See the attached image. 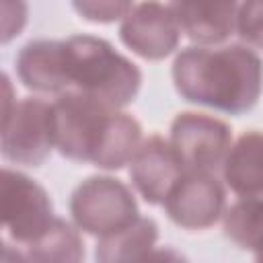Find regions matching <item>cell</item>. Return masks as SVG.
Wrapping results in <instances>:
<instances>
[{
  "mask_svg": "<svg viewBox=\"0 0 263 263\" xmlns=\"http://www.w3.org/2000/svg\"><path fill=\"white\" fill-rule=\"evenodd\" d=\"M51 129L64 158L90 162L103 171L129 164L142 144V125L136 117L78 90H66L51 103Z\"/></svg>",
  "mask_w": 263,
  "mask_h": 263,
  "instance_id": "1",
  "label": "cell"
},
{
  "mask_svg": "<svg viewBox=\"0 0 263 263\" xmlns=\"http://www.w3.org/2000/svg\"><path fill=\"white\" fill-rule=\"evenodd\" d=\"M175 90L193 105L228 115L251 111L263 90V60L247 45H191L173 62Z\"/></svg>",
  "mask_w": 263,
  "mask_h": 263,
  "instance_id": "2",
  "label": "cell"
},
{
  "mask_svg": "<svg viewBox=\"0 0 263 263\" xmlns=\"http://www.w3.org/2000/svg\"><path fill=\"white\" fill-rule=\"evenodd\" d=\"M68 90H78L115 109L127 107L140 92V68L95 35H72L64 39Z\"/></svg>",
  "mask_w": 263,
  "mask_h": 263,
  "instance_id": "3",
  "label": "cell"
},
{
  "mask_svg": "<svg viewBox=\"0 0 263 263\" xmlns=\"http://www.w3.org/2000/svg\"><path fill=\"white\" fill-rule=\"evenodd\" d=\"M2 82L6 92L2 103V156L14 164L41 166L49 158L51 148H55L51 129V103H45L37 97L12 101L6 74L2 76Z\"/></svg>",
  "mask_w": 263,
  "mask_h": 263,
  "instance_id": "4",
  "label": "cell"
},
{
  "mask_svg": "<svg viewBox=\"0 0 263 263\" xmlns=\"http://www.w3.org/2000/svg\"><path fill=\"white\" fill-rule=\"evenodd\" d=\"M68 205L76 228L97 238L113 234L140 218L132 189L109 175L84 179L72 191Z\"/></svg>",
  "mask_w": 263,
  "mask_h": 263,
  "instance_id": "5",
  "label": "cell"
},
{
  "mask_svg": "<svg viewBox=\"0 0 263 263\" xmlns=\"http://www.w3.org/2000/svg\"><path fill=\"white\" fill-rule=\"evenodd\" d=\"M0 218L10 238L27 247L49 228L55 216L47 191L37 181L18 171L2 168Z\"/></svg>",
  "mask_w": 263,
  "mask_h": 263,
  "instance_id": "6",
  "label": "cell"
},
{
  "mask_svg": "<svg viewBox=\"0 0 263 263\" xmlns=\"http://www.w3.org/2000/svg\"><path fill=\"white\" fill-rule=\"evenodd\" d=\"M168 142L185 171L216 173L232 146V129L208 113L183 111L171 123Z\"/></svg>",
  "mask_w": 263,
  "mask_h": 263,
  "instance_id": "7",
  "label": "cell"
},
{
  "mask_svg": "<svg viewBox=\"0 0 263 263\" xmlns=\"http://www.w3.org/2000/svg\"><path fill=\"white\" fill-rule=\"evenodd\" d=\"M162 205L168 220L179 228L205 230L224 216L226 191L216 173L185 171Z\"/></svg>",
  "mask_w": 263,
  "mask_h": 263,
  "instance_id": "8",
  "label": "cell"
},
{
  "mask_svg": "<svg viewBox=\"0 0 263 263\" xmlns=\"http://www.w3.org/2000/svg\"><path fill=\"white\" fill-rule=\"evenodd\" d=\"M181 27L171 6L158 0H144L136 4L121 21L119 39L127 49L144 60H164L177 47L181 39Z\"/></svg>",
  "mask_w": 263,
  "mask_h": 263,
  "instance_id": "9",
  "label": "cell"
},
{
  "mask_svg": "<svg viewBox=\"0 0 263 263\" xmlns=\"http://www.w3.org/2000/svg\"><path fill=\"white\" fill-rule=\"evenodd\" d=\"M183 173L185 166L171 142L158 134L142 140L129 160V179L142 199L150 205L162 203Z\"/></svg>",
  "mask_w": 263,
  "mask_h": 263,
  "instance_id": "10",
  "label": "cell"
},
{
  "mask_svg": "<svg viewBox=\"0 0 263 263\" xmlns=\"http://www.w3.org/2000/svg\"><path fill=\"white\" fill-rule=\"evenodd\" d=\"M181 31L197 45L226 41L236 27L238 0H168Z\"/></svg>",
  "mask_w": 263,
  "mask_h": 263,
  "instance_id": "11",
  "label": "cell"
},
{
  "mask_svg": "<svg viewBox=\"0 0 263 263\" xmlns=\"http://www.w3.org/2000/svg\"><path fill=\"white\" fill-rule=\"evenodd\" d=\"M18 80L35 92L62 95L68 90L64 41L35 39L21 47L14 60Z\"/></svg>",
  "mask_w": 263,
  "mask_h": 263,
  "instance_id": "12",
  "label": "cell"
},
{
  "mask_svg": "<svg viewBox=\"0 0 263 263\" xmlns=\"http://www.w3.org/2000/svg\"><path fill=\"white\" fill-rule=\"evenodd\" d=\"M224 183L238 197L263 195V132H245L222 162Z\"/></svg>",
  "mask_w": 263,
  "mask_h": 263,
  "instance_id": "13",
  "label": "cell"
},
{
  "mask_svg": "<svg viewBox=\"0 0 263 263\" xmlns=\"http://www.w3.org/2000/svg\"><path fill=\"white\" fill-rule=\"evenodd\" d=\"M158 240V224L152 218H138L129 226L97 238L95 259L101 263H125L148 259Z\"/></svg>",
  "mask_w": 263,
  "mask_h": 263,
  "instance_id": "14",
  "label": "cell"
},
{
  "mask_svg": "<svg viewBox=\"0 0 263 263\" xmlns=\"http://www.w3.org/2000/svg\"><path fill=\"white\" fill-rule=\"evenodd\" d=\"M224 234L238 249L263 261V195L242 197L224 210Z\"/></svg>",
  "mask_w": 263,
  "mask_h": 263,
  "instance_id": "15",
  "label": "cell"
},
{
  "mask_svg": "<svg viewBox=\"0 0 263 263\" xmlns=\"http://www.w3.org/2000/svg\"><path fill=\"white\" fill-rule=\"evenodd\" d=\"M23 259L76 263V261L84 259V242H82L78 230L70 222H66L62 218H53L49 228L25 247Z\"/></svg>",
  "mask_w": 263,
  "mask_h": 263,
  "instance_id": "16",
  "label": "cell"
},
{
  "mask_svg": "<svg viewBox=\"0 0 263 263\" xmlns=\"http://www.w3.org/2000/svg\"><path fill=\"white\" fill-rule=\"evenodd\" d=\"M72 6L84 21L107 25L123 18L134 8V0H72Z\"/></svg>",
  "mask_w": 263,
  "mask_h": 263,
  "instance_id": "17",
  "label": "cell"
},
{
  "mask_svg": "<svg viewBox=\"0 0 263 263\" xmlns=\"http://www.w3.org/2000/svg\"><path fill=\"white\" fill-rule=\"evenodd\" d=\"M236 33L245 43L263 49V0H242L238 4Z\"/></svg>",
  "mask_w": 263,
  "mask_h": 263,
  "instance_id": "18",
  "label": "cell"
},
{
  "mask_svg": "<svg viewBox=\"0 0 263 263\" xmlns=\"http://www.w3.org/2000/svg\"><path fill=\"white\" fill-rule=\"evenodd\" d=\"M27 23V0H2V43L14 39Z\"/></svg>",
  "mask_w": 263,
  "mask_h": 263,
  "instance_id": "19",
  "label": "cell"
}]
</instances>
